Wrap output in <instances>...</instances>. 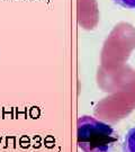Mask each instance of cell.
<instances>
[{
  "instance_id": "3",
  "label": "cell",
  "mask_w": 135,
  "mask_h": 152,
  "mask_svg": "<svg viewBox=\"0 0 135 152\" xmlns=\"http://www.w3.org/2000/svg\"><path fill=\"white\" fill-rule=\"evenodd\" d=\"M116 4H118L122 7L125 8H131V9H135V0H114Z\"/></svg>"
},
{
  "instance_id": "1",
  "label": "cell",
  "mask_w": 135,
  "mask_h": 152,
  "mask_svg": "<svg viewBox=\"0 0 135 152\" xmlns=\"http://www.w3.org/2000/svg\"><path fill=\"white\" fill-rule=\"evenodd\" d=\"M78 147L83 152H113L118 135L113 126L91 116H82L77 127Z\"/></svg>"
},
{
  "instance_id": "2",
  "label": "cell",
  "mask_w": 135,
  "mask_h": 152,
  "mask_svg": "<svg viewBox=\"0 0 135 152\" xmlns=\"http://www.w3.org/2000/svg\"><path fill=\"white\" fill-rule=\"evenodd\" d=\"M123 152H135V127L131 129L125 135Z\"/></svg>"
}]
</instances>
